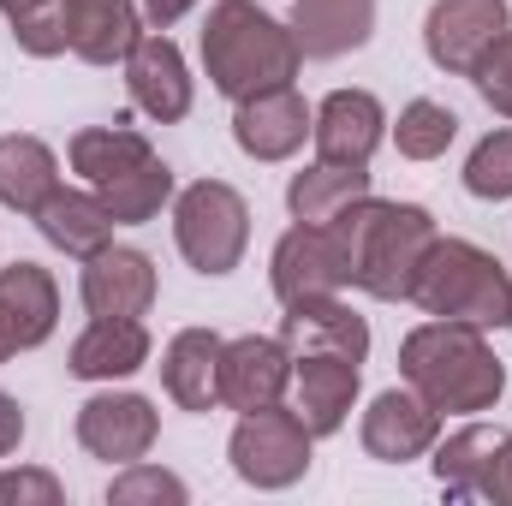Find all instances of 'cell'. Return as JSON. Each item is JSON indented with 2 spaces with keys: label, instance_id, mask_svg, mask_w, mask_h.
<instances>
[{
  "label": "cell",
  "instance_id": "1",
  "mask_svg": "<svg viewBox=\"0 0 512 506\" xmlns=\"http://www.w3.org/2000/svg\"><path fill=\"white\" fill-rule=\"evenodd\" d=\"M328 233L340 239V256L352 268V286H364L382 304L411 298V280H417L423 256L441 239L435 215L423 203H382V197L352 203L340 221H328Z\"/></svg>",
  "mask_w": 512,
  "mask_h": 506
},
{
  "label": "cell",
  "instance_id": "2",
  "mask_svg": "<svg viewBox=\"0 0 512 506\" xmlns=\"http://www.w3.org/2000/svg\"><path fill=\"white\" fill-rule=\"evenodd\" d=\"M399 376L411 381L441 417H471V411H495L507 393V370L489 352L483 328L465 322H423L405 334L399 346Z\"/></svg>",
  "mask_w": 512,
  "mask_h": 506
},
{
  "label": "cell",
  "instance_id": "3",
  "mask_svg": "<svg viewBox=\"0 0 512 506\" xmlns=\"http://www.w3.org/2000/svg\"><path fill=\"white\" fill-rule=\"evenodd\" d=\"M203 66L209 84L233 102H251L262 90H280L298 78L304 54L280 18H268L256 0H215L203 24Z\"/></svg>",
  "mask_w": 512,
  "mask_h": 506
},
{
  "label": "cell",
  "instance_id": "4",
  "mask_svg": "<svg viewBox=\"0 0 512 506\" xmlns=\"http://www.w3.org/2000/svg\"><path fill=\"white\" fill-rule=\"evenodd\" d=\"M411 304H423L441 322H465V328H512V274L501 256H489L471 239H435L417 280H411Z\"/></svg>",
  "mask_w": 512,
  "mask_h": 506
},
{
  "label": "cell",
  "instance_id": "5",
  "mask_svg": "<svg viewBox=\"0 0 512 506\" xmlns=\"http://www.w3.org/2000/svg\"><path fill=\"white\" fill-rule=\"evenodd\" d=\"M173 239L197 274L221 280L239 268V256L251 245V203L227 179H197L173 197Z\"/></svg>",
  "mask_w": 512,
  "mask_h": 506
},
{
  "label": "cell",
  "instance_id": "6",
  "mask_svg": "<svg viewBox=\"0 0 512 506\" xmlns=\"http://www.w3.org/2000/svg\"><path fill=\"white\" fill-rule=\"evenodd\" d=\"M310 429L298 411H280V405H262L245 411L233 441H227V459L233 471L251 483V489H292L304 471H310Z\"/></svg>",
  "mask_w": 512,
  "mask_h": 506
},
{
  "label": "cell",
  "instance_id": "7",
  "mask_svg": "<svg viewBox=\"0 0 512 506\" xmlns=\"http://www.w3.org/2000/svg\"><path fill=\"white\" fill-rule=\"evenodd\" d=\"M512 30L507 0H435L423 18V48L441 72L471 78L483 66V54Z\"/></svg>",
  "mask_w": 512,
  "mask_h": 506
},
{
  "label": "cell",
  "instance_id": "8",
  "mask_svg": "<svg viewBox=\"0 0 512 506\" xmlns=\"http://www.w3.org/2000/svg\"><path fill=\"white\" fill-rule=\"evenodd\" d=\"M268 280H274V298L280 304H298V298H328V292L352 286V268H346L340 239L328 227L298 221L292 233H280L274 262H268Z\"/></svg>",
  "mask_w": 512,
  "mask_h": 506
},
{
  "label": "cell",
  "instance_id": "9",
  "mask_svg": "<svg viewBox=\"0 0 512 506\" xmlns=\"http://www.w3.org/2000/svg\"><path fill=\"white\" fill-rule=\"evenodd\" d=\"M280 340H286L292 358H346V364H364L370 358V322L352 304H340V292L286 304Z\"/></svg>",
  "mask_w": 512,
  "mask_h": 506
},
{
  "label": "cell",
  "instance_id": "10",
  "mask_svg": "<svg viewBox=\"0 0 512 506\" xmlns=\"http://www.w3.org/2000/svg\"><path fill=\"white\" fill-rule=\"evenodd\" d=\"M155 405L143 393H96L78 405V447L108 465H137L155 447Z\"/></svg>",
  "mask_w": 512,
  "mask_h": 506
},
{
  "label": "cell",
  "instance_id": "11",
  "mask_svg": "<svg viewBox=\"0 0 512 506\" xmlns=\"http://www.w3.org/2000/svg\"><path fill=\"white\" fill-rule=\"evenodd\" d=\"M126 90L155 126H173L191 114V72H185V54L167 30L137 36V48L126 54Z\"/></svg>",
  "mask_w": 512,
  "mask_h": 506
},
{
  "label": "cell",
  "instance_id": "12",
  "mask_svg": "<svg viewBox=\"0 0 512 506\" xmlns=\"http://www.w3.org/2000/svg\"><path fill=\"white\" fill-rule=\"evenodd\" d=\"M441 435V411L417 393V387H387L370 399L364 411V453L382 459V465H405V459H423Z\"/></svg>",
  "mask_w": 512,
  "mask_h": 506
},
{
  "label": "cell",
  "instance_id": "13",
  "mask_svg": "<svg viewBox=\"0 0 512 506\" xmlns=\"http://www.w3.org/2000/svg\"><path fill=\"white\" fill-rule=\"evenodd\" d=\"M286 381H292V352H286V340L239 334V340L221 346V405H233V411L280 405Z\"/></svg>",
  "mask_w": 512,
  "mask_h": 506
},
{
  "label": "cell",
  "instance_id": "14",
  "mask_svg": "<svg viewBox=\"0 0 512 506\" xmlns=\"http://www.w3.org/2000/svg\"><path fill=\"white\" fill-rule=\"evenodd\" d=\"M382 131H387V114L370 90H334L310 120L316 155L334 161V167H370V155L382 149Z\"/></svg>",
  "mask_w": 512,
  "mask_h": 506
},
{
  "label": "cell",
  "instance_id": "15",
  "mask_svg": "<svg viewBox=\"0 0 512 506\" xmlns=\"http://www.w3.org/2000/svg\"><path fill=\"white\" fill-rule=\"evenodd\" d=\"M78 292L90 316H143L155 304V262L131 245H102L96 256H84Z\"/></svg>",
  "mask_w": 512,
  "mask_h": 506
},
{
  "label": "cell",
  "instance_id": "16",
  "mask_svg": "<svg viewBox=\"0 0 512 506\" xmlns=\"http://www.w3.org/2000/svg\"><path fill=\"white\" fill-rule=\"evenodd\" d=\"M310 120H316L310 102H304L292 84H280V90H262V96H251V102H239L233 137H239V149H245L251 161H286V155L304 149Z\"/></svg>",
  "mask_w": 512,
  "mask_h": 506
},
{
  "label": "cell",
  "instance_id": "17",
  "mask_svg": "<svg viewBox=\"0 0 512 506\" xmlns=\"http://www.w3.org/2000/svg\"><path fill=\"white\" fill-rule=\"evenodd\" d=\"M286 30L304 60H340L376 36V0H298Z\"/></svg>",
  "mask_w": 512,
  "mask_h": 506
},
{
  "label": "cell",
  "instance_id": "18",
  "mask_svg": "<svg viewBox=\"0 0 512 506\" xmlns=\"http://www.w3.org/2000/svg\"><path fill=\"white\" fill-rule=\"evenodd\" d=\"M221 334L209 328H179L161 352V387L179 411H215L221 405Z\"/></svg>",
  "mask_w": 512,
  "mask_h": 506
},
{
  "label": "cell",
  "instance_id": "19",
  "mask_svg": "<svg viewBox=\"0 0 512 506\" xmlns=\"http://www.w3.org/2000/svg\"><path fill=\"white\" fill-rule=\"evenodd\" d=\"M143 364H149V328L137 316H96L66 352V370L78 381H120L137 376Z\"/></svg>",
  "mask_w": 512,
  "mask_h": 506
},
{
  "label": "cell",
  "instance_id": "20",
  "mask_svg": "<svg viewBox=\"0 0 512 506\" xmlns=\"http://www.w3.org/2000/svg\"><path fill=\"white\" fill-rule=\"evenodd\" d=\"M0 316H6V334L18 352L42 346L60 322V286L42 262H12L0 268Z\"/></svg>",
  "mask_w": 512,
  "mask_h": 506
},
{
  "label": "cell",
  "instance_id": "21",
  "mask_svg": "<svg viewBox=\"0 0 512 506\" xmlns=\"http://www.w3.org/2000/svg\"><path fill=\"white\" fill-rule=\"evenodd\" d=\"M292 381H298L292 411L304 417L310 435L346 429V417L358 405V364H346V358H292Z\"/></svg>",
  "mask_w": 512,
  "mask_h": 506
},
{
  "label": "cell",
  "instance_id": "22",
  "mask_svg": "<svg viewBox=\"0 0 512 506\" xmlns=\"http://www.w3.org/2000/svg\"><path fill=\"white\" fill-rule=\"evenodd\" d=\"M36 227H42V239L54 245V251L66 256H96L102 245H114V215H108V203L96 197V191H54L42 209H36Z\"/></svg>",
  "mask_w": 512,
  "mask_h": 506
},
{
  "label": "cell",
  "instance_id": "23",
  "mask_svg": "<svg viewBox=\"0 0 512 506\" xmlns=\"http://www.w3.org/2000/svg\"><path fill=\"white\" fill-rule=\"evenodd\" d=\"M370 197V167H334V161H316L304 173H292L286 185V209L292 221H310V227H328L340 221L352 203Z\"/></svg>",
  "mask_w": 512,
  "mask_h": 506
},
{
  "label": "cell",
  "instance_id": "24",
  "mask_svg": "<svg viewBox=\"0 0 512 506\" xmlns=\"http://www.w3.org/2000/svg\"><path fill=\"white\" fill-rule=\"evenodd\" d=\"M60 191V161L42 137L30 131H12L0 137V203L18 209V215H36L48 197Z\"/></svg>",
  "mask_w": 512,
  "mask_h": 506
},
{
  "label": "cell",
  "instance_id": "25",
  "mask_svg": "<svg viewBox=\"0 0 512 506\" xmlns=\"http://www.w3.org/2000/svg\"><path fill=\"white\" fill-rule=\"evenodd\" d=\"M143 36V12L131 0H72V54L90 66L126 60Z\"/></svg>",
  "mask_w": 512,
  "mask_h": 506
},
{
  "label": "cell",
  "instance_id": "26",
  "mask_svg": "<svg viewBox=\"0 0 512 506\" xmlns=\"http://www.w3.org/2000/svg\"><path fill=\"white\" fill-rule=\"evenodd\" d=\"M96 197L108 203V215H114L120 227H143V221H155V215L173 203V167H167L161 155H149V161H137L126 173L102 179Z\"/></svg>",
  "mask_w": 512,
  "mask_h": 506
},
{
  "label": "cell",
  "instance_id": "27",
  "mask_svg": "<svg viewBox=\"0 0 512 506\" xmlns=\"http://www.w3.org/2000/svg\"><path fill=\"white\" fill-rule=\"evenodd\" d=\"M501 435L507 429H489V423H465L459 435H447L441 441V453H435V483L447 489V495H483V477H489V465H495V447H501Z\"/></svg>",
  "mask_w": 512,
  "mask_h": 506
},
{
  "label": "cell",
  "instance_id": "28",
  "mask_svg": "<svg viewBox=\"0 0 512 506\" xmlns=\"http://www.w3.org/2000/svg\"><path fill=\"white\" fill-rule=\"evenodd\" d=\"M72 173H84L90 185H102V179H114V173H126L137 161H149L155 149H149V137L143 131H131L126 120H114V126H84L72 137Z\"/></svg>",
  "mask_w": 512,
  "mask_h": 506
},
{
  "label": "cell",
  "instance_id": "29",
  "mask_svg": "<svg viewBox=\"0 0 512 506\" xmlns=\"http://www.w3.org/2000/svg\"><path fill=\"white\" fill-rule=\"evenodd\" d=\"M453 137H459V114H453V108H441V102H429V96H417V102L399 108L393 143H399L405 161H435V155H447Z\"/></svg>",
  "mask_w": 512,
  "mask_h": 506
},
{
  "label": "cell",
  "instance_id": "30",
  "mask_svg": "<svg viewBox=\"0 0 512 506\" xmlns=\"http://www.w3.org/2000/svg\"><path fill=\"white\" fill-rule=\"evenodd\" d=\"M465 191L483 203H507L512 197V131H489L471 161H465Z\"/></svg>",
  "mask_w": 512,
  "mask_h": 506
},
{
  "label": "cell",
  "instance_id": "31",
  "mask_svg": "<svg viewBox=\"0 0 512 506\" xmlns=\"http://www.w3.org/2000/svg\"><path fill=\"white\" fill-rule=\"evenodd\" d=\"M108 501L114 506H185L191 501V489H185V483H179V477H173V471H161V465H143V459H137V465H126V471H120V477H114V483H108Z\"/></svg>",
  "mask_w": 512,
  "mask_h": 506
},
{
  "label": "cell",
  "instance_id": "32",
  "mask_svg": "<svg viewBox=\"0 0 512 506\" xmlns=\"http://www.w3.org/2000/svg\"><path fill=\"white\" fill-rule=\"evenodd\" d=\"M471 78H477L483 102H489L501 120H512V30L495 42V48H489V54H483V66H477Z\"/></svg>",
  "mask_w": 512,
  "mask_h": 506
},
{
  "label": "cell",
  "instance_id": "33",
  "mask_svg": "<svg viewBox=\"0 0 512 506\" xmlns=\"http://www.w3.org/2000/svg\"><path fill=\"white\" fill-rule=\"evenodd\" d=\"M0 506H60V477H48V471H0Z\"/></svg>",
  "mask_w": 512,
  "mask_h": 506
},
{
  "label": "cell",
  "instance_id": "34",
  "mask_svg": "<svg viewBox=\"0 0 512 506\" xmlns=\"http://www.w3.org/2000/svg\"><path fill=\"white\" fill-rule=\"evenodd\" d=\"M483 501L512 506V435H501V447H495V465L483 477Z\"/></svg>",
  "mask_w": 512,
  "mask_h": 506
},
{
  "label": "cell",
  "instance_id": "35",
  "mask_svg": "<svg viewBox=\"0 0 512 506\" xmlns=\"http://www.w3.org/2000/svg\"><path fill=\"white\" fill-rule=\"evenodd\" d=\"M18 441H24V405L12 393H0V459L18 453Z\"/></svg>",
  "mask_w": 512,
  "mask_h": 506
},
{
  "label": "cell",
  "instance_id": "36",
  "mask_svg": "<svg viewBox=\"0 0 512 506\" xmlns=\"http://www.w3.org/2000/svg\"><path fill=\"white\" fill-rule=\"evenodd\" d=\"M191 6H197V0H143V18H149L155 30H167V24H179Z\"/></svg>",
  "mask_w": 512,
  "mask_h": 506
},
{
  "label": "cell",
  "instance_id": "37",
  "mask_svg": "<svg viewBox=\"0 0 512 506\" xmlns=\"http://www.w3.org/2000/svg\"><path fill=\"white\" fill-rule=\"evenodd\" d=\"M42 6H54V0H0V12L18 24V18H30V12H42Z\"/></svg>",
  "mask_w": 512,
  "mask_h": 506
},
{
  "label": "cell",
  "instance_id": "38",
  "mask_svg": "<svg viewBox=\"0 0 512 506\" xmlns=\"http://www.w3.org/2000/svg\"><path fill=\"white\" fill-rule=\"evenodd\" d=\"M6 358H18V346H12V334H6V316H0V364Z\"/></svg>",
  "mask_w": 512,
  "mask_h": 506
}]
</instances>
